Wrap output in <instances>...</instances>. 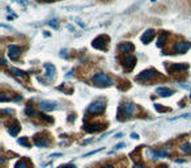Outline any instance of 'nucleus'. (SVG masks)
I'll return each mask as SVG.
<instances>
[{
	"label": "nucleus",
	"instance_id": "nucleus-15",
	"mask_svg": "<svg viewBox=\"0 0 191 168\" xmlns=\"http://www.w3.org/2000/svg\"><path fill=\"white\" fill-rule=\"evenodd\" d=\"M34 144L37 147H47L49 144V139L46 137H39V135H35L34 138Z\"/></svg>",
	"mask_w": 191,
	"mask_h": 168
},
{
	"label": "nucleus",
	"instance_id": "nucleus-14",
	"mask_svg": "<svg viewBox=\"0 0 191 168\" xmlns=\"http://www.w3.org/2000/svg\"><path fill=\"white\" fill-rule=\"evenodd\" d=\"M134 45L131 44V42H123V44L119 46V51L122 54H128V53H131V51H134Z\"/></svg>",
	"mask_w": 191,
	"mask_h": 168
},
{
	"label": "nucleus",
	"instance_id": "nucleus-4",
	"mask_svg": "<svg viewBox=\"0 0 191 168\" xmlns=\"http://www.w3.org/2000/svg\"><path fill=\"white\" fill-rule=\"evenodd\" d=\"M108 45H109V37L108 36H98V37L93 40L92 42V46L94 49H98V50H106L108 49Z\"/></svg>",
	"mask_w": 191,
	"mask_h": 168
},
{
	"label": "nucleus",
	"instance_id": "nucleus-21",
	"mask_svg": "<svg viewBox=\"0 0 191 168\" xmlns=\"http://www.w3.org/2000/svg\"><path fill=\"white\" fill-rule=\"evenodd\" d=\"M29 167H30V165H29V163L26 162V160H19L15 165V168H29Z\"/></svg>",
	"mask_w": 191,
	"mask_h": 168
},
{
	"label": "nucleus",
	"instance_id": "nucleus-7",
	"mask_svg": "<svg viewBox=\"0 0 191 168\" xmlns=\"http://www.w3.org/2000/svg\"><path fill=\"white\" fill-rule=\"evenodd\" d=\"M188 69V65L186 63H172V65L168 67V71L170 74H176V72H181V71H186Z\"/></svg>",
	"mask_w": 191,
	"mask_h": 168
},
{
	"label": "nucleus",
	"instance_id": "nucleus-36",
	"mask_svg": "<svg viewBox=\"0 0 191 168\" xmlns=\"http://www.w3.org/2000/svg\"><path fill=\"white\" fill-rule=\"evenodd\" d=\"M104 168H115V167H114V165H105Z\"/></svg>",
	"mask_w": 191,
	"mask_h": 168
},
{
	"label": "nucleus",
	"instance_id": "nucleus-29",
	"mask_svg": "<svg viewBox=\"0 0 191 168\" xmlns=\"http://www.w3.org/2000/svg\"><path fill=\"white\" fill-rule=\"evenodd\" d=\"M134 168H147L144 164H140V163H136L135 165H134Z\"/></svg>",
	"mask_w": 191,
	"mask_h": 168
},
{
	"label": "nucleus",
	"instance_id": "nucleus-22",
	"mask_svg": "<svg viewBox=\"0 0 191 168\" xmlns=\"http://www.w3.org/2000/svg\"><path fill=\"white\" fill-rule=\"evenodd\" d=\"M181 151L182 153H185V154H188L191 153V144L188 143V142H186V143H183L181 146Z\"/></svg>",
	"mask_w": 191,
	"mask_h": 168
},
{
	"label": "nucleus",
	"instance_id": "nucleus-34",
	"mask_svg": "<svg viewBox=\"0 0 191 168\" xmlns=\"http://www.w3.org/2000/svg\"><path fill=\"white\" fill-rule=\"evenodd\" d=\"M122 137H123V134H122V133H118V134H115L114 138H118V139H119V138H122Z\"/></svg>",
	"mask_w": 191,
	"mask_h": 168
},
{
	"label": "nucleus",
	"instance_id": "nucleus-26",
	"mask_svg": "<svg viewBox=\"0 0 191 168\" xmlns=\"http://www.w3.org/2000/svg\"><path fill=\"white\" fill-rule=\"evenodd\" d=\"M41 118H42L43 121H47V122H53L54 121L53 117H47L46 114H41Z\"/></svg>",
	"mask_w": 191,
	"mask_h": 168
},
{
	"label": "nucleus",
	"instance_id": "nucleus-10",
	"mask_svg": "<svg viewBox=\"0 0 191 168\" xmlns=\"http://www.w3.org/2000/svg\"><path fill=\"white\" fill-rule=\"evenodd\" d=\"M123 65H124V67H126L128 71H131V70L136 66V58L134 55H127L126 58H124V60H123Z\"/></svg>",
	"mask_w": 191,
	"mask_h": 168
},
{
	"label": "nucleus",
	"instance_id": "nucleus-31",
	"mask_svg": "<svg viewBox=\"0 0 191 168\" xmlns=\"http://www.w3.org/2000/svg\"><path fill=\"white\" fill-rule=\"evenodd\" d=\"M59 168H75V165H71V164H65V165H62V167Z\"/></svg>",
	"mask_w": 191,
	"mask_h": 168
},
{
	"label": "nucleus",
	"instance_id": "nucleus-16",
	"mask_svg": "<svg viewBox=\"0 0 191 168\" xmlns=\"http://www.w3.org/2000/svg\"><path fill=\"white\" fill-rule=\"evenodd\" d=\"M156 93H157L158 96L168 97V96H172L173 95V91L169 89V88H166V87H158L157 89H156Z\"/></svg>",
	"mask_w": 191,
	"mask_h": 168
},
{
	"label": "nucleus",
	"instance_id": "nucleus-30",
	"mask_svg": "<svg viewBox=\"0 0 191 168\" xmlns=\"http://www.w3.org/2000/svg\"><path fill=\"white\" fill-rule=\"evenodd\" d=\"M124 146H126L124 143H118L117 146H115V149H117V150H119V149H122V147H124Z\"/></svg>",
	"mask_w": 191,
	"mask_h": 168
},
{
	"label": "nucleus",
	"instance_id": "nucleus-2",
	"mask_svg": "<svg viewBox=\"0 0 191 168\" xmlns=\"http://www.w3.org/2000/svg\"><path fill=\"white\" fill-rule=\"evenodd\" d=\"M136 112V106L135 104L126 101V103L122 104V106L119 108V114L123 116V118H131L132 114Z\"/></svg>",
	"mask_w": 191,
	"mask_h": 168
},
{
	"label": "nucleus",
	"instance_id": "nucleus-33",
	"mask_svg": "<svg viewBox=\"0 0 191 168\" xmlns=\"http://www.w3.org/2000/svg\"><path fill=\"white\" fill-rule=\"evenodd\" d=\"M60 55H62V56H64V58H65V56H67V50H62V53H60Z\"/></svg>",
	"mask_w": 191,
	"mask_h": 168
},
{
	"label": "nucleus",
	"instance_id": "nucleus-3",
	"mask_svg": "<svg viewBox=\"0 0 191 168\" xmlns=\"http://www.w3.org/2000/svg\"><path fill=\"white\" fill-rule=\"evenodd\" d=\"M158 75V72L153 69L145 70V71H142L140 74L136 76V80L138 81H151L153 78H156Z\"/></svg>",
	"mask_w": 191,
	"mask_h": 168
},
{
	"label": "nucleus",
	"instance_id": "nucleus-24",
	"mask_svg": "<svg viewBox=\"0 0 191 168\" xmlns=\"http://www.w3.org/2000/svg\"><path fill=\"white\" fill-rule=\"evenodd\" d=\"M25 113H26L28 116H35V112H34L33 106H30V105L26 106V109H25Z\"/></svg>",
	"mask_w": 191,
	"mask_h": 168
},
{
	"label": "nucleus",
	"instance_id": "nucleus-8",
	"mask_svg": "<svg viewBox=\"0 0 191 168\" xmlns=\"http://www.w3.org/2000/svg\"><path fill=\"white\" fill-rule=\"evenodd\" d=\"M20 55H21V49H20L17 45H11V46L8 47V56H9L12 60H17Z\"/></svg>",
	"mask_w": 191,
	"mask_h": 168
},
{
	"label": "nucleus",
	"instance_id": "nucleus-32",
	"mask_svg": "<svg viewBox=\"0 0 191 168\" xmlns=\"http://www.w3.org/2000/svg\"><path fill=\"white\" fill-rule=\"evenodd\" d=\"M131 138H132V139H138L139 135H138V134H135V133H132V134H131Z\"/></svg>",
	"mask_w": 191,
	"mask_h": 168
},
{
	"label": "nucleus",
	"instance_id": "nucleus-23",
	"mask_svg": "<svg viewBox=\"0 0 191 168\" xmlns=\"http://www.w3.org/2000/svg\"><path fill=\"white\" fill-rule=\"evenodd\" d=\"M19 143L21 144V146H24V147H30V144H29V142H28V138H20L19 139Z\"/></svg>",
	"mask_w": 191,
	"mask_h": 168
},
{
	"label": "nucleus",
	"instance_id": "nucleus-11",
	"mask_svg": "<svg viewBox=\"0 0 191 168\" xmlns=\"http://www.w3.org/2000/svg\"><path fill=\"white\" fill-rule=\"evenodd\" d=\"M45 70H46V74H45V76H46L49 80H53V78L55 76V67H54L53 65H50V63H45Z\"/></svg>",
	"mask_w": 191,
	"mask_h": 168
},
{
	"label": "nucleus",
	"instance_id": "nucleus-12",
	"mask_svg": "<svg viewBox=\"0 0 191 168\" xmlns=\"http://www.w3.org/2000/svg\"><path fill=\"white\" fill-rule=\"evenodd\" d=\"M84 129H85V131H88V133H96V131H100L104 129V125L102 124H86L85 126H84Z\"/></svg>",
	"mask_w": 191,
	"mask_h": 168
},
{
	"label": "nucleus",
	"instance_id": "nucleus-28",
	"mask_svg": "<svg viewBox=\"0 0 191 168\" xmlns=\"http://www.w3.org/2000/svg\"><path fill=\"white\" fill-rule=\"evenodd\" d=\"M156 109H157L158 112H168V108H161L158 104H156Z\"/></svg>",
	"mask_w": 191,
	"mask_h": 168
},
{
	"label": "nucleus",
	"instance_id": "nucleus-20",
	"mask_svg": "<svg viewBox=\"0 0 191 168\" xmlns=\"http://www.w3.org/2000/svg\"><path fill=\"white\" fill-rule=\"evenodd\" d=\"M166 38H168V36L165 34V33H162V34L158 37V40H157V47H162L164 46V44H165V41H166Z\"/></svg>",
	"mask_w": 191,
	"mask_h": 168
},
{
	"label": "nucleus",
	"instance_id": "nucleus-5",
	"mask_svg": "<svg viewBox=\"0 0 191 168\" xmlns=\"http://www.w3.org/2000/svg\"><path fill=\"white\" fill-rule=\"evenodd\" d=\"M105 110V103L98 100V101H94L88 106V113H93V114H98Z\"/></svg>",
	"mask_w": 191,
	"mask_h": 168
},
{
	"label": "nucleus",
	"instance_id": "nucleus-27",
	"mask_svg": "<svg viewBox=\"0 0 191 168\" xmlns=\"http://www.w3.org/2000/svg\"><path fill=\"white\" fill-rule=\"evenodd\" d=\"M101 150H102V149H98V150H94V151H90V153L85 154V155H84V156H85V158H86V156H90V155H94V154L100 153V151H101Z\"/></svg>",
	"mask_w": 191,
	"mask_h": 168
},
{
	"label": "nucleus",
	"instance_id": "nucleus-35",
	"mask_svg": "<svg viewBox=\"0 0 191 168\" xmlns=\"http://www.w3.org/2000/svg\"><path fill=\"white\" fill-rule=\"evenodd\" d=\"M1 65H3V66H5V65H7V62H5V59H1Z\"/></svg>",
	"mask_w": 191,
	"mask_h": 168
},
{
	"label": "nucleus",
	"instance_id": "nucleus-17",
	"mask_svg": "<svg viewBox=\"0 0 191 168\" xmlns=\"http://www.w3.org/2000/svg\"><path fill=\"white\" fill-rule=\"evenodd\" d=\"M21 130V126H20L19 121H15L12 124V126L9 128V134L12 135V137H16L17 134H19V131Z\"/></svg>",
	"mask_w": 191,
	"mask_h": 168
},
{
	"label": "nucleus",
	"instance_id": "nucleus-13",
	"mask_svg": "<svg viewBox=\"0 0 191 168\" xmlns=\"http://www.w3.org/2000/svg\"><path fill=\"white\" fill-rule=\"evenodd\" d=\"M154 36H156V32H154L153 29H148V30L142 36V42H144V44H149V42L154 38Z\"/></svg>",
	"mask_w": 191,
	"mask_h": 168
},
{
	"label": "nucleus",
	"instance_id": "nucleus-18",
	"mask_svg": "<svg viewBox=\"0 0 191 168\" xmlns=\"http://www.w3.org/2000/svg\"><path fill=\"white\" fill-rule=\"evenodd\" d=\"M9 72H12L13 74V76H16V78H19V79H25L26 78V72H24V71H21V70H19V69H9Z\"/></svg>",
	"mask_w": 191,
	"mask_h": 168
},
{
	"label": "nucleus",
	"instance_id": "nucleus-1",
	"mask_svg": "<svg viewBox=\"0 0 191 168\" xmlns=\"http://www.w3.org/2000/svg\"><path fill=\"white\" fill-rule=\"evenodd\" d=\"M92 83L94 85H97V87H110L113 84V81H111V79L106 74L97 72V74H94L92 76Z\"/></svg>",
	"mask_w": 191,
	"mask_h": 168
},
{
	"label": "nucleus",
	"instance_id": "nucleus-25",
	"mask_svg": "<svg viewBox=\"0 0 191 168\" xmlns=\"http://www.w3.org/2000/svg\"><path fill=\"white\" fill-rule=\"evenodd\" d=\"M49 25L51 26V28H54V29H58V28H59V22H58V20H56V19H54V20H51V21H49Z\"/></svg>",
	"mask_w": 191,
	"mask_h": 168
},
{
	"label": "nucleus",
	"instance_id": "nucleus-19",
	"mask_svg": "<svg viewBox=\"0 0 191 168\" xmlns=\"http://www.w3.org/2000/svg\"><path fill=\"white\" fill-rule=\"evenodd\" d=\"M168 155V151L165 149H161L158 151H154L152 153V159H160V158H165Z\"/></svg>",
	"mask_w": 191,
	"mask_h": 168
},
{
	"label": "nucleus",
	"instance_id": "nucleus-9",
	"mask_svg": "<svg viewBox=\"0 0 191 168\" xmlns=\"http://www.w3.org/2000/svg\"><path fill=\"white\" fill-rule=\"evenodd\" d=\"M39 106L42 110H45V112H50V110H54V109L56 108V103L55 101H41L39 103Z\"/></svg>",
	"mask_w": 191,
	"mask_h": 168
},
{
	"label": "nucleus",
	"instance_id": "nucleus-6",
	"mask_svg": "<svg viewBox=\"0 0 191 168\" xmlns=\"http://www.w3.org/2000/svg\"><path fill=\"white\" fill-rule=\"evenodd\" d=\"M191 47L190 42H186V41H179V42H176L174 47H173V51L176 54H185L186 51H188V49Z\"/></svg>",
	"mask_w": 191,
	"mask_h": 168
}]
</instances>
